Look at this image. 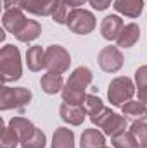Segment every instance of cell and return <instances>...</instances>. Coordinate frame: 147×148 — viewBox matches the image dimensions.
Instances as JSON below:
<instances>
[{"mask_svg": "<svg viewBox=\"0 0 147 148\" xmlns=\"http://www.w3.org/2000/svg\"><path fill=\"white\" fill-rule=\"evenodd\" d=\"M68 7H69V5H68L66 2H62V0L57 2V5H55V9H54V12H52V17H54V21H55L57 24H66L68 16H69Z\"/></svg>", "mask_w": 147, "mask_h": 148, "instance_id": "obj_27", "label": "cell"}, {"mask_svg": "<svg viewBox=\"0 0 147 148\" xmlns=\"http://www.w3.org/2000/svg\"><path fill=\"white\" fill-rule=\"evenodd\" d=\"M88 2H90V5H92L95 10H106L111 5L112 0H88Z\"/></svg>", "mask_w": 147, "mask_h": 148, "instance_id": "obj_30", "label": "cell"}, {"mask_svg": "<svg viewBox=\"0 0 147 148\" xmlns=\"http://www.w3.org/2000/svg\"><path fill=\"white\" fill-rule=\"evenodd\" d=\"M112 115H114V112L111 110V109H107V107H104L101 112H97L95 115H92V117H90V121H92V124H94V126H97V127H101V129H102V127L107 124V121H109Z\"/></svg>", "mask_w": 147, "mask_h": 148, "instance_id": "obj_28", "label": "cell"}, {"mask_svg": "<svg viewBox=\"0 0 147 148\" xmlns=\"http://www.w3.org/2000/svg\"><path fill=\"white\" fill-rule=\"evenodd\" d=\"M121 110H123V115H126L133 121H146L147 119V107L142 102H132L130 100L121 107Z\"/></svg>", "mask_w": 147, "mask_h": 148, "instance_id": "obj_20", "label": "cell"}, {"mask_svg": "<svg viewBox=\"0 0 147 148\" xmlns=\"http://www.w3.org/2000/svg\"><path fill=\"white\" fill-rule=\"evenodd\" d=\"M104 148H107V147H104Z\"/></svg>", "mask_w": 147, "mask_h": 148, "instance_id": "obj_33", "label": "cell"}, {"mask_svg": "<svg viewBox=\"0 0 147 148\" xmlns=\"http://www.w3.org/2000/svg\"><path fill=\"white\" fill-rule=\"evenodd\" d=\"M19 143V136L17 133L9 126L5 127L2 122V136H0V148H16Z\"/></svg>", "mask_w": 147, "mask_h": 148, "instance_id": "obj_23", "label": "cell"}, {"mask_svg": "<svg viewBox=\"0 0 147 148\" xmlns=\"http://www.w3.org/2000/svg\"><path fill=\"white\" fill-rule=\"evenodd\" d=\"M9 126L17 133V136H19V143H23V141L31 134V131L35 129L33 122L28 121V119H24V117H12L10 122H9Z\"/></svg>", "mask_w": 147, "mask_h": 148, "instance_id": "obj_19", "label": "cell"}, {"mask_svg": "<svg viewBox=\"0 0 147 148\" xmlns=\"http://www.w3.org/2000/svg\"><path fill=\"white\" fill-rule=\"evenodd\" d=\"M135 81L139 90H147V66H140L135 71Z\"/></svg>", "mask_w": 147, "mask_h": 148, "instance_id": "obj_29", "label": "cell"}, {"mask_svg": "<svg viewBox=\"0 0 147 148\" xmlns=\"http://www.w3.org/2000/svg\"><path fill=\"white\" fill-rule=\"evenodd\" d=\"M71 64L69 52L61 45H50L45 50V67L54 73H66Z\"/></svg>", "mask_w": 147, "mask_h": 148, "instance_id": "obj_6", "label": "cell"}, {"mask_svg": "<svg viewBox=\"0 0 147 148\" xmlns=\"http://www.w3.org/2000/svg\"><path fill=\"white\" fill-rule=\"evenodd\" d=\"M26 64H28V69L37 73L42 71V67H45V50L35 45V47H30L28 52H26Z\"/></svg>", "mask_w": 147, "mask_h": 148, "instance_id": "obj_16", "label": "cell"}, {"mask_svg": "<svg viewBox=\"0 0 147 148\" xmlns=\"http://www.w3.org/2000/svg\"><path fill=\"white\" fill-rule=\"evenodd\" d=\"M130 133L139 141V147L147 148V122H144V121H133V124L130 126Z\"/></svg>", "mask_w": 147, "mask_h": 148, "instance_id": "obj_22", "label": "cell"}, {"mask_svg": "<svg viewBox=\"0 0 147 148\" xmlns=\"http://www.w3.org/2000/svg\"><path fill=\"white\" fill-rule=\"evenodd\" d=\"M40 84H42V90L47 95H55L64 88L61 73H54V71H49V73L43 74L42 79H40Z\"/></svg>", "mask_w": 147, "mask_h": 148, "instance_id": "obj_13", "label": "cell"}, {"mask_svg": "<svg viewBox=\"0 0 147 148\" xmlns=\"http://www.w3.org/2000/svg\"><path fill=\"white\" fill-rule=\"evenodd\" d=\"M45 134L38 129V127H35L33 131H31V134L21 143V147L23 148H45Z\"/></svg>", "mask_w": 147, "mask_h": 148, "instance_id": "obj_25", "label": "cell"}, {"mask_svg": "<svg viewBox=\"0 0 147 148\" xmlns=\"http://www.w3.org/2000/svg\"><path fill=\"white\" fill-rule=\"evenodd\" d=\"M135 95V86L133 81L126 76H119L114 77L109 83V90H107V98H109L111 105L114 107H123L126 102L132 100V97Z\"/></svg>", "mask_w": 147, "mask_h": 148, "instance_id": "obj_3", "label": "cell"}, {"mask_svg": "<svg viewBox=\"0 0 147 148\" xmlns=\"http://www.w3.org/2000/svg\"><path fill=\"white\" fill-rule=\"evenodd\" d=\"M31 91L28 88H9L2 86L0 90V109L9 110V109H17L24 110L26 105L31 102Z\"/></svg>", "mask_w": 147, "mask_h": 148, "instance_id": "obj_4", "label": "cell"}, {"mask_svg": "<svg viewBox=\"0 0 147 148\" xmlns=\"http://www.w3.org/2000/svg\"><path fill=\"white\" fill-rule=\"evenodd\" d=\"M112 7L126 17H139L144 9V0H114Z\"/></svg>", "mask_w": 147, "mask_h": 148, "instance_id": "obj_14", "label": "cell"}, {"mask_svg": "<svg viewBox=\"0 0 147 148\" xmlns=\"http://www.w3.org/2000/svg\"><path fill=\"white\" fill-rule=\"evenodd\" d=\"M52 148H74V133L68 127H57L52 136Z\"/></svg>", "mask_w": 147, "mask_h": 148, "instance_id": "obj_18", "label": "cell"}, {"mask_svg": "<svg viewBox=\"0 0 147 148\" xmlns=\"http://www.w3.org/2000/svg\"><path fill=\"white\" fill-rule=\"evenodd\" d=\"M2 23H3V28H5L9 33L16 35V33L21 29V26L26 23V17H24L23 9H21V7H14V9L5 10V12H3V17H2Z\"/></svg>", "mask_w": 147, "mask_h": 148, "instance_id": "obj_10", "label": "cell"}, {"mask_svg": "<svg viewBox=\"0 0 147 148\" xmlns=\"http://www.w3.org/2000/svg\"><path fill=\"white\" fill-rule=\"evenodd\" d=\"M59 0H19V7L35 16H52Z\"/></svg>", "mask_w": 147, "mask_h": 148, "instance_id": "obj_8", "label": "cell"}, {"mask_svg": "<svg viewBox=\"0 0 147 148\" xmlns=\"http://www.w3.org/2000/svg\"><path fill=\"white\" fill-rule=\"evenodd\" d=\"M40 33H42V26H40V23L33 21V19H26V23L21 26V29H19L14 36L17 38L19 41L28 43V41L37 40V38L40 36Z\"/></svg>", "mask_w": 147, "mask_h": 148, "instance_id": "obj_17", "label": "cell"}, {"mask_svg": "<svg viewBox=\"0 0 147 148\" xmlns=\"http://www.w3.org/2000/svg\"><path fill=\"white\" fill-rule=\"evenodd\" d=\"M83 107H85L87 114L92 117V115H95L97 112H101L104 109V103H102V100H101L99 97H95V95H87V98H85V102H83Z\"/></svg>", "mask_w": 147, "mask_h": 148, "instance_id": "obj_26", "label": "cell"}, {"mask_svg": "<svg viewBox=\"0 0 147 148\" xmlns=\"http://www.w3.org/2000/svg\"><path fill=\"white\" fill-rule=\"evenodd\" d=\"M139 40H140V28H139V24L130 23V24H126L121 29V33H119V36H118L116 41H118L119 48H132Z\"/></svg>", "mask_w": 147, "mask_h": 148, "instance_id": "obj_12", "label": "cell"}, {"mask_svg": "<svg viewBox=\"0 0 147 148\" xmlns=\"http://www.w3.org/2000/svg\"><path fill=\"white\" fill-rule=\"evenodd\" d=\"M97 62H99V67L104 73H116V71H119L123 67L125 59H123V53L119 52L118 47H111L109 45V47H104L101 50Z\"/></svg>", "mask_w": 147, "mask_h": 148, "instance_id": "obj_7", "label": "cell"}, {"mask_svg": "<svg viewBox=\"0 0 147 148\" xmlns=\"http://www.w3.org/2000/svg\"><path fill=\"white\" fill-rule=\"evenodd\" d=\"M123 28L125 26H123V19L121 17H118V16H106L102 19V24H101V33H102V36L106 40L112 41V40H118Z\"/></svg>", "mask_w": 147, "mask_h": 148, "instance_id": "obj_11", "label": "cell"}, {"mask_svg": "<svg viewBox=\"0 0 147 148\" xmlns=\"http://www.w3.org/2000/svg\"><path fill=\"white\" fill-rule=\"evenodd\" d=\"M94 79V74L88 67H76L69 79L66 81L64 88H62V100L64 103H73V105H83L85 98H87V88L90 86Z\"/></svg>", "mask_w": 147, "mask_h": 148, "instance_id": "obj_1", "label": "cell"}, {"mask_svg": "<svg viewBox=\"0 0 147 148\" xmlns=\"http://www.w3.org/2000/svg\"><path fill=\"white\" fill-rule=\"evenodd\" d=\"M80 147L81 148H104L106 147V138L95 127L85 129L83 134H81V140H80Z\"/></svg>", "mask_w": 147, "mask_h": 148, "instance_id": "obj_15", "label": "cell"}, {"mask_svg": "<svg viewBox=\"0 0 147 148\" xmlns=\"http://www.w3.org/2000/svg\"><path fill=\"white\" fill-rule=\"evenodd\" d=\"M139 102L147 105V90H139Z\"/></svg>", "mask_w": 147, "mask_h": 148, "instance_id": "obj_32", "label": "cell"}, {"mask_svg": "<svg viewBox=\"0 0 147 148\" xmlns=\"http://www.w3.org/2000/svg\"><path fill=\"white\" fill-rule=\"evenodd\" d=\"M62 2H66L69 7H74V9H80V5H85V2L87 0H62Z\"/></svg>", "mask_w": 147, "mask_h": 148, "instance_id": "obj_31", "label": "cell"}, {"mask_svg": "<svg viewBox=\"0 0 147 148\" xmlns=\"http://www.w3.org/2000/svg\"><path fill=\"white\" fill-rule=\"evenodd\" d=\"M112 147L114 148H140L139 141L135 140V136L130 131H125L118 136L112 138Z\"/></svg>", "mask_w": 147, "mask_h": 148, "instance_id": "obj_24", "label": "cell"}, {"mask_svg": "<svg viewBox=\"0 0 147 148\" xmlns=\"http://www.w3.org/2000/svg\"><path fill=\"white\" fill-rule=\"evenodd\" d=\"M59 114H61V119L71 126H80L83 124L85 121V115H87V110L83 105H73V103H62L61 109H59Z\"/></svg>", "mask_w": 147, "mask_h": 148, "instance_id": "obj_9", "label": "cell"}, {"mask_svg": "<svg viewBox=\"0 0 147 148\" xmlns=\"http://www.w3.org/2000/svg\"><path fill=\"white\" fill-rule=\"evenodd\" d=\"M0 74H2V83L9 81H17L23 76L21 67V53L19 48L14 45H5L0 50Z\"/></svg>", "mask_w": 147, "mask_h": 148, "instance_id": "obj_2", "label": "cell"}, {"mask_svg": "<svg viewBox=\"0 0 147 148\" xmlns=\"http://www.w3.org/2000/svg\"><path fill=\"white\" fill-rule=\"evenodd\" d=\"M66 26L69 28L71 33L88 35L95 28V16L90 10H85V9H73L68 16Z\"/></svg>", "mask_w": 147, "mask_h": 148, "instance_id": "obj_5", "label": "cell"}, {"mask_svg": "<svg viewBox=\"0 0 147 148\" xmlns=\"http://www.w3.org/2000/svg\"><path fill=\"white\" fill-rule=\"evenodd\" d=\"M126 127H128L126 119H125L123 115L114 114L109 121H107V124H106L102 129H104V134H107V136H111V138H114V136H118V134L125 133V131H126Z\"/></svg>", "mask_w": 147, "mask_h": 148, "instance_id": "obj_21", "label": "cell"}]
</instances>
